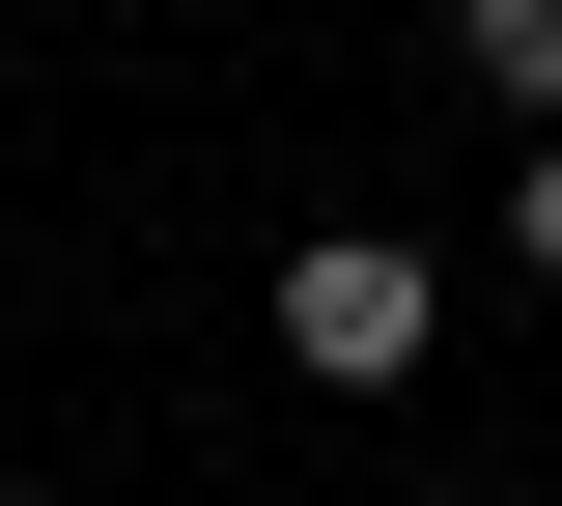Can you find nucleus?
I'll list each match as a JSON object with an SVG mask.
<instances>
[{
    "instance_id": "obj_1",
    "label": "nucleus",
    "mask_w": 562,
    "mask_h": 506,
    "mask_svg": "<svg viewBox=\"0 0 562 506\" xmlns=\"http://www.w3.org/2000/svg\"><path fill=\"white\" fill-rule=\"evenodd\" d=\"M281 366H310V394H394V366H422V254H366V225L281 254Z\"/></svg>"
},
{
    "instance_id": "obj_2",
    "label": "nucleus",
    "mask_w": 562,
    "mask_h": 506,
    "mask_svg": "<svg viewBox=\"0 0 562 506\" xmlns=\"http://www.w3.org/2000/svg\"><path fill=\"white\" fill-rule=\"evenodd\" d=\"M450 57H479L506 113H562V0H450Z\"/></svg>"
},
{
    "instance_id": "obj_3",
    "label": "nucleus",
    "mask_w": 562,
    "mask_h": 506,
    "mask_svg": "<svg viewBox=\"0 0 562 506\" xmlns=\"http://www.w3.org/2000/svg\"><path fill=\"white\" fill-rule=\"evenodd\" d=\"M506 254H535V282H562V142H535V198H506Z\"/></svg>"
}]
</instances>
